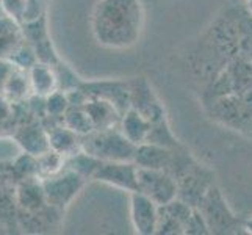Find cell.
Masks as SVG:
<instances>
[{"label":"cell","mask_w":252,"mask_h":235,"mask_svg":"<svg viewBox=\"0 0 252 235\" xmlns=\"http://www.w3.org/2000/svg\"><path fill=\"white\" fill-rule=\"evenodd\" d=\"M144 29L141 0H97L91 13V30L97 44L105 49L133 47Z\"/></svg>","instance_id":"cell-1"},{"label":"cell","mask_w":252,"mask_h":235,"mask_svg":"<svg viewBox=\"0 0 252 235\" xmlns=\"http://www.w3.org/2000/svg\"><path fill=\"white\" fill-rule=\"evenodd\" d=\"M136 146L130 143L118 127L93 130L82 136V151L102 162H133Z\"/></svg>","instance_id":"cell-2"},{"label":"cell","mask_w":252,"mask_h":235,"mask_svg":"<svg viewBox=\"0 0 252 235\" xmlns=\"http://www.w3.org/2000/svg\"><path fill=\"white\" fill-rule=\"evenodd\" d=\"M196 208L202 213L210 234H237L238 229H243V223L233 215L221 190L215 184L207 190Z\"/></svg>","instance_id":"cell-3"},{"label":"cell","mask_w":252,"mask_h":235,"mask_svg":"<svg viewBox=\"0 0 252 235\" xmlns=\"http://www.w3.org/2000/svg\"><path fill=\"white\" fill-rule=\"evenodd\" d=\"M42 190H44L46 202L57 210L64 212L74 199L83 190L86 179L79 172L69 168H63L60 172L41 179Z\"/></svg>","instance_id":"cell-4"},{"label":"cell","mask_w":252,"mask_h":235,"mask_svg":"<svg viewBox=\"0 0 252 235\" xmlns=\"http://www.w3.org/2000/svg\"><path fill=\"white\" fill-rule=\"evenodd\" d=\"M136 184L140 193L157 204L163 205L177 198V182L171 174L163 169H136Z\"/></svg>","instance_id":"cell-5"},{"label":"cell","mask_w":252,"mask_h":235,"mask_svg":"<svg viewBox=\"0 0 252 235\" xmlns=\"http://www.w3.org/2000/svg\"><path fill=\"white\" fill-rule=\"evenodd\" d=\"M130 108H133L147 121H158L166 116V111L157 93L154 91L151 82L144 75H136L127 80Z\"/></svg>","instance_id":"cell-6"},{"label":"cell","mask_w":252,"mask_h":235,"mask_svg":"<svg viewBox=\"0 0 252 235\" xmlns=\"http://www.w3.org/2000/svg\"><path fill=\"white\" fill-rule=\"evenodd\" d=\"M213 184V172L196 162L193 168L188 169L180 179H177V198L196 208L201 204L207 190Z\"/></svg>","instance_id":"cell-7"},{"label":"cell","mask_w":252,"mask_h":235,"mask_svg":"<svg viewBox=\"0 0 252 235\" xmlns=\"http://www.w3.org/2000/svg\"><path fill=\"white\" fill-rule=\"evenodd\" d=\"M22 32L25 41L32 46L34 50L39 63H46L54 66L60 62V57L52 42L49 27H47V17L41 16L34 21L22 22Z\"/></svg>","instance_id":"cell-8"},{"label":"cell","mask_w":252,"mask_h":235,"mask_svg":"<svg viewBox=\"0 0 252 235\" xmlns=\"http://www.w3.org/2000/svg\"><path fill=\"white\" fill-rule=\"evenodd\" d=\"M136 169L133 162H102L95 169L93 180L133 193L138 190Z\"/></svg>","instance_id":"cell-9"},{"label":"cell","mask_w":252,"mask_h":235,"mask_svg":"<svg viewBox=\"0 0 252 235\" xmlns=\"http://www.w3.org/2000/svg\"><path fill=\"white\" fill-rule=\"evenodd\" d=\"M80 88L88 96V99L97 98L110 102L111 105L116 107V110L121 115H124L130 108L127 80H94V82L83 80Z\"/></svg>","instance_id":"cell-10"},{"label":"cell","mask_w":252,"mask_h":235,"mask_svg":"<svg viewBox=\"0 0 252 235\" xmlns=\"http://www.w3.org/2000/svg\"><path fill=\"white\" fill-rule=\"evenodd\" d=\"M130 220L136 234L154 235L157 232L158 205L140 191H133L130 196Z\"/></svg>","instance_id":"cell-11"},{"label":"cell","mask_w":252,"mask_h":235,"mask_svg":"<svg viewBox=\"0 0 252 235\" xmlns=\"http://www.w3.org/2000/svg\"><path fill=\"white\" fill-rule=\"evenodd\" d=\"M194 207L188 205L182 199L176 198L172 201L158 205V221L157 232L160 235H182L185 229V223L189 218Z\"/></svg>","instance_id":"cell-12"},{"label":"cell","mask_w":252,"mask_h":235,"mask_svg":"<svg viewBox=\"0 0 252 235\" xmlns=\"http://www.w3.org/2000/svg\"><path fill=\"white\" fill-rule=\"evenodd\" d=\"M13 138L19 144L22 152L38 157L50 149L49 134L41 121H32L25 123L21 127H16L13 132Z\"/></svg>","instance_id":"cell-13"},{"label":"cell","mask_w":252,"mask_h":235,"mask_svg":"<svg viewBox=\"0 0 252 235\" xmlns=\"http://www.w3.org/2000/svg\"><path fill=\"white\" fill-rule=\"evenodd\" d=\"M16 204L17 210L22 212H34L47 205L39 177H29L16 182Z\"/></svg>","instance_id":"cell-14"},{"label":"cell","mask_w":252,"mask_h":235,"mask_svg":"<svg viewBox=\"0 0 252 235\" xmlns=\"http://www.w3.org/2000/svg\"><path fill=\"white\" fill-rule=\"evenodd\" d=\"M176 149V147H174ZM169 147H163L152 143H141L136 146L133 163L138 168H149V169H163L166 171L169 167L172 151Z\"/></svg>","instance_id":"cell-15"},{"label":"cell","mask_w":252,"mask_h":235,"mask_svg":"<svg viewBox=\"0 0 252 235\" xmlns=\"http://www.w3.org/2000/svg\"><path fill=\"white\" fill-rule=\"evenodd\" d=\"M0 94L11 103H22L27 101L32 96V86H30V78H29V71L21 67L13 66L10 74L6 75L5 82L0 88Z\"/></svg>","instance_id":"cell-16"},{"label":"cell","mask_w":252,"mask_h":235,"mask_svg":"<svg viewBox=\"0 0 252 235\" xmlns=\"http://www.w3.org/2000/svg\"><path fill=\"white\" fill-rule=\"evenodd\" d=\"M83 107L88 111L94 130H105V129H113L119 126V121L123 115H121L116 110V107L111 105L110 102L103 99H97V98H91L86 101Z\"/></svg>","instance_id":"cell-17"},{"label":"cell","mask_w":252,"mask_h":235,"mask_svg":"<svg viewBox=\"0 0 252 235\" xmlns=\"http://www.w3.org/2000/svg\"><path fill=\"white\" fill-rule=\"evenodd\" d=\"M49 134V144L50 149L69 157L82 149V136L72 132L71 129L66 127L63 123L55 124L54 127L47 129Z\"/></svg>","instance_id":"cell-18"},{"label":"cell","mask_w":252,"mask_h":235,"mask_svg":"<svg viewBox=\"0 0 252 235\" xmlns=\"http://www.w3.org/2000/svg\"><path fill=\"white\" fill-rule=\"evenodd\" d=\"M119 130L130 143L135 146L146 141L151 130V121H147L143 115H140L133 108H128L119 121Z\"/></svg>","instance_id":"cell-19"},{"label":"cell","mask_w":252,"mask_h":235,"mask_svg":"<svg viewBox=\"0 0 252 235\" xmlns=\"http://www.w3.org/2000/svg\"><path fill=\"white\" fill-rule=\"evenodd\" d=\"M24 41L22 24L10 16L0 17V60L10 58V55Z\"/></svg>","instance_id":"cell-20"},{"label":"cell","mask_w":252,"mask_h":235,"mask_svg":"<svg viewBox=\"0 0 252 235\" xmlns=\"http://www.w3.org/2000/svg\"><path fill=\"white\" fill-rule=\"evenodd\" d=\"M29 78L32 86V94L46 98L50 93L57 91V75L54 66L46 63H36L29 69Z\"/></svg>","instance_id":"cell-21"},{"label":"cell","mask_w":252,"mask_h":235,"mask_svg":"<svg viewBox=\"0 0 252 235\" xmlns=\"http://www.w3.org/2000/svg\"><path fill=\"white\" fill-rule=\"evenodd\" d=\"M63 124L80 136L88 135L94 130L91 118L83 105L82 107H67L66 113L63 115Z\"/></svg>","instance_id":"cell-22"},{"label":"cell","mask_w":252,"mask_h":235,"mask_svg":"<svg viewBox=\"0 0 252 235\" xmlns=\"http://www.w3.org/2000/svg\"><path fill=\"white\" fill-rule=\"evenodd\" d=\"M102 163V160L95 159V157L90 155L88 152L85 151H79L72 155L66 157V163H64V168H69L75 172H79L82 177H85L86 180L93 179L95 169L99 168V165Z\"/></svg>","instance_id":"cell-23"},{"label":"cell","mask_w":252,"mask_h":235,"mask_svg":"<svg viewBox=\"0 0 252 235\" xmlns=\"http://www.w3.org/2000/svg\"><path fill=\"white\" fill-rule=\"evenodd\" d=\"M144 143L158 144V146H163V147H169V149H174V147L180 146V143L176 138V135L172 134V130L169 127V123H168L166 116L158 119V121H154V123H151L149 135H147Z\"/></svg>","instance_id":"cell-24"},{"label":"cell","mask_w":252,"mask_h":235,"mask_svg":"<svg viewBox=\"0 0 252 235\" xmlns=\"http://www.w3.org/2000/svg\"><path fill=\"white\" fill-rule=\"evenodd\" d=\"M36 162H38V176L39 179H44L49 176H54V174L60 172L64 168L66 157L55 152L54 149H49L44 154L38 155Z\"/></svg>","instance_id":"cell-25"},{"label":"cell","mask_w":252,"mask_h":235,"mask_svg":"<svg viewBox=\"0 0 252 235\" xmlns=\"http://www.w3.org/2000/svg\"><path fill=\"white\" fill-rule=\"evenodd\" d=\"M11 174L14 182H19L29 177H39L36 157L27 152H22L14 162H11Z\"/></svg>","instance_id":"cell-26"},{"label":"cell","mask_w":252,"mask_h":235,"mask_svg":"<svg viewBox=\"0 0 252 235\" xmlns=\"http://www.w3.org/2000/svg\"><path fill=\"white\" fill-rule=\"evenodd\" d=\"M54 69H55V75H57V88L60 91H63V93L72 91V90L80 88V85L83 83L82 78L77 75L66 63H63L62 60H60L57 65H54Z\"/></svg>","instance_id":"cell-27"},{"label":"cell","mask_w":252,"mask_h":235,"mask_svg":"<svg viewBox=\"0 0 252 235\" xmlns=\"http://www.w3.org/2000/svg\"><path fill=\"white\" fill-rule=\"evenodd\" d=\"M44 107H46V116L63 121V115L69 107L66 93L60 91V90L50 93L49 96L44 98Z\"/></svg>","instance_id":"cell-28"},{"label":"cell","mask_w":252,"mask_h":235,"mask_svg":"<svg viewBox=\"0 0 252 235\" xmlns=\"http://www.w3.org/2000/svg\"><path fill=\"white\" fill-rule=\"evenodd\" d=\"M8 62L16 67H21V69H25V71H29L33 65L38 63V58H36V55H34V50L32 49V46L27 41H24L22 44L10 55Z\"/></svg>","instance_id":"cell-29"},{"label":"cell","mask_w":252,"mask_h":235,"mask_svg":"<svg viewBox=\"0 0 252 235\" xmlns=\"http://www.w3.org/2000/svg\"><path fill=\"white\" fill-rule=\"evenodd\" d=\"M185 235H208L210 231H208V226L204 220L202 213L199 212V208H193L189 218L185 223V229H184Z\"/></svg>","instance_id":"cell-30"},{"label":"cell","mask_w":252,"mask_h":235,"mask_svg":"<svg viewBox=\"0 0 252 235\" xmlns=\"http://www.w3.org/2000/svg\"><path fill=\"white\" fill-rule=\"evenodd\" d=\"M47 3H49V0H27V6H25L22 22L34 21L41 16H46Z\"/></svg>","instance_id":"cell-31"},{"label":"cell","mask_w":252,"mask_h":235,"mask_svg":"<svg viewBox=\"0 0 252 235\" xmlns=\"http://www.w3.org/2000/svg\"><path fill=\"white\" fill-rule=\"evenodd\" d=\"M0 3H2L6 16H10L14 21L22 24L25 6H27V0H0Z\"/></svg>","instance_id":"cell-32"},{"label":"cell","mask_w":252,"mask_h":235,"mask_svg":"<svg viewBox=\"0 0 252 235\" xmlns=\"http://www.w3.org/2000/svg\"><path fill=\"white\" fill-rule=\"evenodd\" d=\"M13 116V105L0 94V124L6 123Z\"/></svg>","instance_id":"cell-33"},{"label":"cell","mask_w":252,"mask_h":235,"mask_svg":"<svg viewBox=\"0 0 252 235\" xmlns=\"http://www.w3.org/2000/svg\"><path fill=\"white\" fill-rule=\"evenodd\" d=\"M243 229H245L248 234H252V216L249 220H246L245 223H243Z\"/></svg>","instance_id":"cell-34"},{"label":"cell","mask_w":252,"mask_h":235,"mask_svg":"<svg viewBox=\"0 0 252 235\" xmlns=\"http://www.w3.org/2000/svg\"><path fill=\"white\" fill-rule=\"evenodd\" d=\"M246 8H248V11L252 14V0H246Z\"/></svg>","instance_id":"cell-35"},{"label":"cell","mask_w":252,"mask_h":235,"mask_svg":"<svg viewBox=\"0 0 252 235\" xmlns=\"http://www.w3.org/2000/svg\"><path fill=\"white\" fill-rule=\"evenodd\" d=\"M3 16H6V13H5V10H3L2 3H0V17H3Z\"/></svg>","instance_id":"cell-36"},{"label":"cell","mask_w":252,"mask_h":235,"mask_svg":"<svg viewBox=\"0 0 252 235\" xmlns=\"http://www.w3.org/2000/svg\"><path fill=\"white\" fill-rule=\"evenodd\" d=\"M6 232V229H5V226L2 224V223H0V234H5Z\"/></svg>","instance_id":"cell-37"}]
</instances>
